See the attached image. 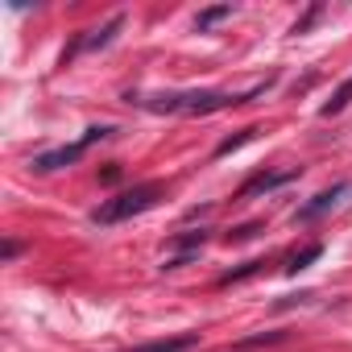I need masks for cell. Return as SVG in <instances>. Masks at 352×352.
<instances>
[{"instance_id": "8992f818", "label": "cell", "mask_w": 352, "mask_h": 352, "mask_svg": "<svg viewBox=\"0 0 352 352\" xmlns=\"http://www.w3.org/2000/svg\"><path fill=\"white\" fill-rule=\"evenodd\" d=\"M294 179H298V170H265V174H253V179L236 191V199H253V195L274 191V187H286V183H294Z\"/></svg>"}, {"instance_id": "8fae6325", "label": "cell", "mask_w": 352, "mask_h": 352, "mask_svg": "<svg viewBox=\"0 0 352 352\" xmlns=\"http://www.w3.org/2000/svg\"><path fill=\"white\" fill-rule=\"evenodd\" d=\"M253 133H257V129H241L236 137H228V141H220V145H216V157H228L232 149H241L245 141H253Z\"/></svg>"}, {"instance_id": "9c48e42d", "label": "cell", "mask_w": 352, "mask_h": 352, "mask_svg": "<svg viewBox=\"0 0 352 352\" xmlns=\"http://www.w3.org/2000/svg\"><path fill=\"white\" fill-rule=\"evenodd\" d=\"M319 257H323V245H307V249H302V253H294L282 270H286V274H298V270H307V265H311V261H319Z\"/></svg>"}, {"instance_id": "30bf717a", "label": "cell", "mask_w": 352, "mask_h": 352, "mask_svg": "<svg viewBox=\"0 0 352 352\" xmlns=\"http://www.w3.org/2000/svg\"><path fill=\"white\" fill-rule=\"evenodd\" d=\"M224 17H232V5H216V9H204L195 25H199V34H208V30H212L216 21H224Z\"/></svg>"}, {"instance_id": "277c9868", "label": "cell", "mask_w": 352, "mask_h": 352, "mask_svg": "<svg viewBox=\"0 0 352 352\" xmlns=\"http://www.w3.org/2000/svg\"><path fill=\"white\" fill-rule=\"evenodd\" d=\"M120 30H124V17L116 13V17H112V21H104L100 30H87V34H79V38H75V46L63 54V67H67L75 54H91V50H104V46H112V38H116Z\"/></svg>"}, {"instance_id": "5b68a950", "label": "cell", "mask_w": 352, "mask_h": 352, "mask_svg": "<svg viewBox=\"0 0 352 352\" xmlns=\"http://www.w3.org/2000/svg\"><path fill=\"white\" fill-rule=\"evenodd\" d=\"M348 191H352L348 183H336V187H327V191H319V195H315L311 204H302V208H298V216H294V220H298V224H311V220H319V216H327L331 208H340V199H344Z\"/></svg>"}, {"instance_id": "6da1fadb", "label": "cell", "mask_w": 352, "mask_h": 352, "mask_svg": "<svg viewBox=\"0 0 352 352\" xmlns=\"http://www.w3.org/2000/svg\"><path fill=\"white\" fill-rule=\"evenodd\" d=\"M270 87H274V79L249 87L245 96H232V91H157V96H133V104H141L145 112H157V116H212V112L249 104V100L265 96Z\"/></svg>"}, {"instance_id": "4fadbf2b", "label": "cell", "mask_w": 352, "mask_h": 352, "mask_svg": "<svg viewBox=\"0 0 352 352\" xmlns=\"http://www.w3.org/2000/svg\"><path fill=\"white\" fill-rule=\"evenodd\" d=\"M257 232H261V224H245V228L228 232V241H249V236H257Z\"/></svg>"}, {"instance_id": "9a60e30c", "label": "cell", "mask_w": 352, "mask_h": 352, "mask_svg": "<svg viewBox=\"0 0 352 352\" xmlns=\"http://www.w3.org/2000/svg\"><path fill=\"white\" fill-rule=\"evenodd\" d=\"M17 253H21V245H17V241H9V245H5V261H13Z\"/></svg>"}, {"instance_id": "ba28073f", "label": "cell", "mask_w": 352, "mask_h": 352, "mask_svg": "<svg viewBox=\"0 0 352 352\" xmlns=\"http://www.w3.org/2000/svg\"><path fill=\"white\" fill-rule=\"evenodd\" d=\"M348 104H352V75H348V79H344V83H340L336 91H331V100H327V104L319 108V116H340V112H344Z\"/></svg>"}, {"instance_id": "7c38bea8", "label": "cell", "mask_w": 352, "mask_h": 352, "mask_svg": "<svg viewBox=\"0 0 352 352\" xmlns=\"http://www.w3.org/2000/svg\"><path fill=\"white\" fill-rule=\"evenodd\" d=\"M261 265H265V261H249L245 270H228V274L220 278V286H232V282H245V278H253V274H261Z\"/></svg>"}, {"instance_id": "52a82bcc", "label": "cell", "mask_w": 352, "mask_h": 352, "mask_svg": "<svg viewBox=\"0 0 352 352\" xmlns=\"http://www.w3.org/2000/svg\"><path fill=\"white\" fill-rule=\"evenodd\" d=\"M195 344H199V331H179V336L149 340V344H137V348H124V352H191Z\"/></svg>"}, {"instance_id": "3957f363", "label": "cell", "mask_w": 352, "mask_h": 352, "mask_svg": "<svg viewBox=\"0 0 352 352\" xmlns=\"http://www.w3.org/2000/svg\"><path fill=\"white\" fill-rule=\"evenodd\" d=\"M116 129L112 124H91L79 141H71V145H58V149H46V153H38L30 166H34V174H54V170H63V166H75L91 145H100V141H108Z\"/></svg>"}, {"instance_id": "5bb4252c", "label": "cell", "mask_w": 352, "mask_h": 352, "mask_svg": "<svg viewBox=\"0 0 352 352\" xmlns=\"http://www.w3.org/2000/svg\"><path fill=\"white\" fill-rule=\"evenodd\" d=\"M319 13H323V9H319V5H315V9H311V13H307V17H302V21H298V25H294V34H307V30H311V21H315V17H319Z\"/></svg>"}, {"instance_id": "7a4b0ae2", "label": "cell", "mask_w": 352, "mask_h": 352, "mask_svg": "<svg viewBox=\"0 0 352 352\" xmlns=\"http://www.w3.org/2000/svg\"><path fill=\"white\" fill-rule=\"evenodd\" d=\"M157 199H162V183H137V187H129V191H120V195L104 199V204L91 212V220H96V224H104V228H112V224H124V220H133V216L149 212Z\"/></svg>"}]
</instances>
